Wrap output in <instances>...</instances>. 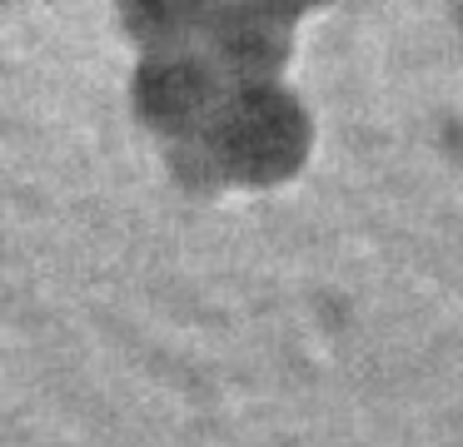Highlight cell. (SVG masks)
Returning <instances> with one entry per match:
<instances>
[{"mask_svg":"<svg viewBox=\"0 0 463 447\" xmlns=\"http://www.w3.org/2000/svg\"><path fill=\"white\" fill-rule=\"evenodd\" d=\"M115 25L125 40L145 50V55H175V50H200L204 30V5H120Z\"/></svg>","mask_w":463,"mask_h":447,"instance_id":"cell-4","label":"cell"},{"mask_svg":"<svg viewBox=\"0 0 463 447\" xmlns=\"http://www.w3.org/2000/svg\"><path fill=\"white\" fill-rule=\"evenodd\" d=\"M204 149L220 164V174L234 184H279L304 164L309 115L279 79L274 85H240L224 95L220 115L204 135Z\"/></svg>","mask_w":463,"mask_h":447,"instance_id":"cell-1","label":"cell"},{"mask_svg":"<svg viewBox=\"0 0 463 447\" xmlns=\"http://www.w3.org/2000/svg\"><path fill=\"white\" fill-rule=\"evenodd\" d=\"M294 15L299 10L274 5H204L200 50L230 89L240 85H274L279 65L294 45Z\"/></svg>","mask_w":463,"mask_h":447,"instance_id":"cell-3","label":"cell"},{"mask_svg":"<svg viewBox=\"0 0 463 447\" xmlns=\"http://www.w3.org/2000/svg\"><path fill=\"white\" fill-rule=\"evenodd\" d=\"M230 85L220 79V70L204 60V50H175V55H145L135 70V115L155 129V135L190 144L204 139L220 115Z\"/></svg>","mask_w":463,"mask_h":447,"instance_id":"cell-2","label":"cell"}]
</instances>
